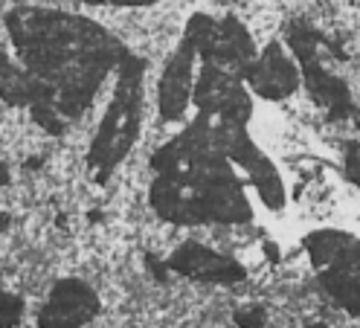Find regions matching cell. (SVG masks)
Wrapping results in <instances>:
<instances>
[{
	"mask_svg": "<svg viewBox=\"0 0 360 328\" xmlns=\"http://www.w3.org/2000/svg\"><path fill=\"white\" fill-rule=\"evenodd\" d=\"M9 224H12V221H9V215H6V212H0V235L9 230Z\"/></svg>",
	"mask_w": 360,
	"mask_h": 328,
	"instance_id": "obj_16",
	"label": "cell"
},
{
	"mask_svg": "<svg viewBox=\"0 0 360 328\" xmlns=\"http://www.w3.org/2000/svg\"><path fill=\"white\" fill-rule=\"evenodd\" d=\"M0 99L9 102V105H27V107L50 105L44 84L24 67V64H15L6 53H0Z\"/></svg>",
	"mask_w": 360,
	"mask_h": 328,
	"instance_id": "obj_10",
	"label": "cell"
},
{
	"mask_svg": "<svg viewBox=\"0 0 360 328\" xmlns=\"http://www.w3.org/2000/svg\"><path fill=\"white\" fill-rule=\"evenodd\" d=\"M157 181L151 206L174 224H247L253 218L244 181L218 140V122L210 114L169 140L151 157Z\"/></svg>",
	"mask_w": 360,
	"mask_h": 328,
	"instance_id": "obj_2",
	"label": "cell"
},
{
	"mask_svg": "<svg viewBox=\"0 0 360 328\" xmlns=\"http://www.w3.org/2000/svg\"><path fill=\"white\" fill-rule=\"evenodd\" d=\"M96 291L82 279H61L38 314V328H82L99 314Z\"/></svg>",
	"mask_w": 360,
	"mask_h": 328,
	"instance_id": "obj_7",
	"label": "cell"
},
{
	"mask_svg": "<svg viewBox=\"0 0 360 328\" xmlns=\"http://www.w3.org/2000/svg\"><path fill=\"white\" fill-rule=\"evenodd\" d=\"M166 265L177 276L207 282V285H236V282L244 279L241 261L224 253H215L207 244H198V242H184L166 258Z\"/></svg>",
	"mask_w": 360,
	"mask_h": 328,
	"instance_id": "obj_8",
	"label": "cell"
},
{
	"mask_svg": "<svg viewBox=\"0 0 360 328\" xmlns=\"http://www.w3.org/2000/svg\"><path fill=\"white\" fill-rule=\"evenodd\" d=\"M143 81H146V61L140 55L128 53L120 64V81L114 99L108 105V114L102 117V125L96 131L94 143L87 151V166L96 171V181H108L131 145L140 134V111H143Z\"/></svg>",
	"mask_w": 360,
	"mask_h": 328,
	"instance_id": "obj_3",
	"label": "cell"
},
{
	"mask_svg": "<svg viewBox=\"0 0 360 328\" xmlns=\"http://www.w3.org/2000/svg\"><path fill=\"white\" fill-rule=\"evenodd\" d=\"M305 328H328L326 322H311V325H305Z\"/></svg>",
	"mask_w": 360,
	"mask_h": 328,
	"instance_id": "obj_17",
	"label": "cell"
},
{
	"mask_svg": "<svg viewBox=\"0 0 360 328\" xmlns=\"http://www.w3.org/2000/svg\"><path fill=\"white\" fill-rule=\"evenodd\" d=\"M267 322V311L262 308V305H241V308L236 311V325L238 328H264Z\"/></svg>",
	"mask_w": 360,
	"mask_h": 328,
	"instance_id": "obj_13",
	"label": "cell"
},
{
	"mask_svg": "<svg viewBox=\"0 0 360 328\" xmlns=\"http://www.w3.org/2000/svg\"><path fill=\"white\" fill-rule=\"evenodd\" d=\"M288 47L294 53V58L300 61V70L305 79L308 93L317 99V105H323L334 119H343L354 114V102L349 87L343 84L340 76L328 73V67L323 64V38L305 24H294L288 29Z\"/></svg>",
	"mask_w": 360,
	"mask_h": 328,
	"instance_id": "obj_5",
	"label": "cell"
},
{
	"mask_svg": "<svg viewBox=\"0 0 360 328\" xmlns=\"http://www.w3.org/2000/svg\"><path fill=\"white\" fill-rule=\"evenodd\" d=\"M20 317H24V299L9 291H0V328H15Z\"/></svg>",
	"mask_w": 360,
	"mask_h": 328,
	"instance_id": "obj_11",
	"label": "cell"
},
{
	"mask_svg": "<svg viewBox=\"0 0 360 328\" xmlns=\"http://www.w3.org/2000/svg\"><path fill=\"white\" fill-rule=\"evenodd\" d=\"M343 171H346L349 183L357 186V192H360V140L346 143V148H343Z\"/></svg>",
	"mask_w": 360,
	"mask_h": 328,
	"instance_id": "obj_12",
	"label": "cell"
},
{
	"mask_svg": "<svg viewBox=\"0 0 360 328\" xmlns=\"http://www.w3.org/2000/svg\"><path fill=\"white\" fill-rule=\"evenodd\" d=\"M195 58L198 50L184 38L177 44V50L169 55L166 70L160 76V87H157V105H160V119L174 122L186 114V107L192 102V91H195Z\"/></svg>",
	"mask_w": 360,
	"mask_h": 328,
	"instance_id": "obj_9",
	"label": "cell"
},
{
	"mask_svg": "<svg viewBox=\"0 0 360 328\" xmlns=\"http://www.w3.org/2000/svg\"><path fill=\"white\" fill-rule=\"evenodd\" d=\"M305 253L323 291L360 328V238L343 230H314L305 235Z\"/></svg>",
	"mask_w": 360,
	"mask_h": 328,
	"instance_id": "obj_4",
	"label": "cell"
},
{
	"mask_svg": "<svg viewBox=\"0 0 360 328\" xmlns=\"http://www.w3.org/2000/svg\"><path fill=\"white\" fill-rule=\"evenodd\" d=\"M9 38L24 67L44 84L47 99L64 119L79 117L94 102L110 67L128 50L94 20L53 9L20 6L6 15Z\"/></svg>",
	"mask_w": 360,
	"mask_h": 328,
	"instance_id": "obj_1",
	"label": "cell"
},
{
	"mask_svg": "<svg viewBox=\"0 0 360 328\" xmlns=\"http://www.w3.org/2000/svg\"><path fill=\"white\" fill-rule=\"evenodd\" d=\"M9 181H12L9 166H6V163H0V189H4V186H9Z\"/></svg>",
	"mask_w": 360,
	"mask_h": 328,
	"instance_id": "obj_15",
	"label": "cell"
},
{
	"mask_svg": "<svg viewBox=\"0 0 360 328\" xmlns=\"http://www.w3.org/2000/svg\"><path fill=\"white\" fill-rule=\"evenodd\" d=\"M244 81L256 96H262L267 102H279V99H288L300 91L302 70H300V61L294 58V53H288L279 41H270L256 55V61L247 67Z\"/></svg>",
	"mask_w": 360,
	"mask_h": 328,
	"instance_id": "obj_6",
	"label": "cell"
},
{
	"mask_svg": "<svg viewBox=\"0 0 360 328\" xmlns=\"http://www.w3.org/2000/svg\"><path fill=\"white\" fill-rule=\"evenodd\" d=\"M82 4H94V6H151L157 0H82Z\"/></svg>",
	"mask_w": 360,
	"mask_h": 328,
	"instance_id": "obj_14",
	"label": "cell"
}]
</instances>
